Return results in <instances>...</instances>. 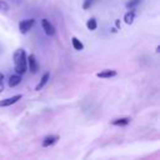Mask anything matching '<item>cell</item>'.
<instances>
[{
  "instance_id": "obj_2",
  "label": "cell",
  "mask_w": 160,
  "mask_h": 160,
  "mask_svg": "<svg viewBox=\"0 0 160 160\" xmlns=\"http://www.w3.org/2000/svg\"><path fill=\"white\" fill-rule=\"evenodd\" d=\"M35 24V20L34 19H25V20H21L19 22V30L21 34H26Z\"/></svg>"
},
{
  "instance_id": "obj_4",
  "label": "cell",
  "mask_w": 160,
  "mask_h": 160,
  "mask_svg": "<svg viewBox=\"0 0 160 160\" xmlns=\"http://www.w3.org/2000/svg\"><path fill=\"white\" fill-rule=\"evenodd\" d=\"M41 26H42V30L45 31L46 35L52 36L55 34V28L48 19H41Z\"/></svg>"
},
{
  "instance_id": "obj_1",
  "label": "cell",
  "mask_w": 160,
  "mask_h": 160,
  "mask_svg": "<svg viewBox=\"0 0 160 160\" xmlns=\"http://www.w3.org/2000/svg\"><path fill=\"white\" fill-rule=\"evenodd\" d=\"M14 65H15V71L19 75H22L26 72L28 70V65H26V54L24 49H18L14 52Z\"/></svg>"
},
{
  "instance_id": "obj_16",
  "label": "cell",
  "mask_w": 160,
  "mask_h": 160,
  "mask_svg": "<svg viewBox=\"0 0 160 160\" xmlns=\"http://www.w3.org/2000/svg\"><path fill=\"white\" fill-rule=\"evenodd\" d=\"M0 10H2V11H8L9 10V5L4 0H0Z\"/></svg>"
},
{
  "instance_id": "obj_20",
  "label": "cell",
  "mask_w": 160,
  "mask_h": 160,
  "mask_svg": "<svg viewBox=\"0 0 160 160\" xmlns=\"http://www.w3.org/2000/svg\"><path fill=\"white\" fill-rule=\"evenodd\" d=\"M2 79H4V75H2V74H1V72H0V82H1V81H2Z\"/></svg>"
},
{
  "instance_id": "obj_7",
  "label": "cell",
  "mask_w": 160,
  "mask_h": 160,
  "mask_svg": "<svg viewBox=\"0 0 160 160\" xmlns=\"http://www.w3.org/2000/svg\"><path fill=\"white\" fill-rule=\"evenodd\" d=\"M20 81H21V75L15 74V75H11V76L9 78L8 84H9V86H10V88H14V86L19 85V84H20Z\"/></svg>"
},
{
  "instance_id": "obj_13",
  "label": "cell",
  "mask_w": 160,
  "mask_h": 160,
  "mask_svg": "<svg viewBox=\"0 0 160 160\" xmlns=\"http://www.w3.org/2000/svg\"><path fill=\"white\" fill-rule=\"evenodd\" d=\"M86 28L89 29V30H95L96 28H98V22H96V20L94 19V18H91V19H89L88 21H86Z\"/></svg>"
},
{
  "instance_id": "obj_3",
  "label": "cell",
  "mask_w": 160,
  "mask_h": 160,
  "mask_svg": "<svg viewBox=\"0 0 160 160\" xmlns=\"http://www.w3.org/2000/svg\"><path fill=\"white\" fill-rule=\"evenodd\" d=\"M26 65L29 68V70L32 72V74H36L38 72V61L35 59V55L34 54H30L28 58H26Z\"/></svg>"
},
{
  "instance_id": "obj_6",
  "label": "cell",
  "mask_w": 160,
  "mask_h": 160,
  "mask_svg": "<svg viewBox=\"0 0 160 160\" xmlns=\"http://www.w3.org/2000/svg\"><path fill=\"white\" fill-rule=\"evenodd\" d=\"M58 140H59V136H58V135H49V136H46V138L42 140L41 145H42L44 148H49V146L54 145Z\"/></svg>"
},
{
  "instance_id": "obj_9",
  "label": "cell",
  "mask_w": 160,
  "mask_h": 160,
  "mask_svg": "<svg viewBox=\"0 0 160 160\" xmlns=\"http://www.w3.org/2000/svg\"><path fill=\"white\" fill-rule=\"evenodd\" d=\"M130 120H131L130 118H120V119L112 120L111 124L115 125V126H125V125H128V124L130 122Z\"/></svg>"
},
{
  "instance_id": "obj_19",
  "label": "cell",
  "mask_w": 160,
  "mask_h": 160,
  "mask_svg": "<svg viewBox=\"0 0 160 160\" xmlns=\"http://www.w3.org/2000/svg\"><path fill=\"white\" fill-rule=\"evenodd\" d=\"M116 31H118V29H116V28H112V29H111V32H116Z\"/></svg>"
},
{
  "instance_id": "obj_15",
  "label": "cell",
  "mask_w": 160,
  "mask_h": 160,
  "mask_svg": "<svg viewBox=\"0 0 160 160\" xmlns=\"http://www.w3.org/2000/svg\"><path fill=\"white\" fill-rule=\"evenodd\" d=\"M92 2H94V0H84V4H82V9H90L91 8V5H92Z\"/></svg>"
},
{
  "instance_id": "obj_18",
  "label": "cell",
  "mask_w": 160,
  "mask_h": 160,
  "mask_svg": "<svg viewBox=\"0 0 160 160\" xmlns=\"http://www.w3.org/2000/svg\"><path fill=\"white\" fill-rule=\"evenodd\" d=\"M2 89H4V85H2V81H1V82H0V92L2 91Z\"/></svg>"
},
{
  "instance_id": "obj_14",
  "label": "cell",
  "mask_w": 160,
  "mask_h": 160,
  "mask_svg": "<svg viewBox=\"0 0 160 160\" xmlns=\"http://www.w3.org/2000/svg\"><path fill=\"white\" fill-rule=\"evenodd\" d=\"M140 1H141V0H130V1L126 4V8H128L129 10H130V9H134L138 4H140Z\"/></svg>"
},
{
  "instance_id": "obj_12",
  "label": "cell",
  "mask_w": 160,
  "mask_h": 160,
  "mask_svg": "<svg viewBox=\"0 0 160 160\" xmlns=\"http://www.w3.org/2000/svg\"><path fill=\"white\" fill-rule=\"evenodd\" d=\"M71 44H72V48H74L75 50H78V51H80V50H82V49H84L82 42H81L78 38H75V36H72V38H71Z\"/></svg>"
},
{
  "instance_id": "obj_11",
  "label": "cell",
  "mask_w": 160,
  "mask_h": 160,
  "mask_svg": "<svg viewBox=\"0 0 160 160\" xmlns=\"http://www.w3.org/2000/svg\"><path fill=\"white\" fill-rule=\"evenodd\" d=\"M134 18H135V12H134V10H132V9H130V10L124 15V21H125L128 25H130V24H132Z\"/></svg>"
},
{
  "instance_id": "obj_8",
  "label": "cell",
  "mask_w": 160,
  "mask_h": 160,
  "mask_svg": "<svg viewBox=\"0 0 160 160\" xmlns=\"http://www.w3.org/2000/svg\"><path fill=\"white\" fill-rule=\"evenodd\" d=\"M116 71L115 70H104V71H100L96 74L98 78H102V79H108V78H112V76H116Z\"/></svg>"
},
{
  "instance_id": "obj_10",
  "label": "cell",
  "mask_w": 160,
  "mask_h": 160,
  "mask_svg": "<svg viewBox=\"0 0 160 160\" xmlns=\"http://www.w3.org/2000/svg\"><path fill=\"white\" fill-rule=\"evenodd\" d=\"M49 79H50V72H45L44 75H42V78H41V80H40V82L36 85V88H35V90H40V89H42L45 85H46V82L49 81Z\"/></svg>"
},
{
  "instance_id": "obj_5",
  "label": "cell",
  "mask_w": 160,
  "mask_h": 160,
  "mask_svg": "<svg viewBox=\"0 0 160 160\" xmlns=\"http://www.w3.org/2000/svg\"><path fill=\"white\" fill-rule=\"evenodd\" d=\"M21 98H22V95H21V94H18V95H14V96H11V98L4 99V100L0 101V106H10V105L18 102Z\"/></svg>"
},
{
  "instance_id": "obj_17",
  "label": "cell",
  "mask_w": 160,
  "mask_h": 160,
  "mask_svg": "<svg viewBox=\"0 0 160 160\" xmlns=\"http://www.w3.org/2000/svg\"><path fill=\"white\" fill-rule=\"evenodd\" d=\"M115 28H116V29H120V28H121L120 20H115Z\"/></svg>"
}]
</instances>
